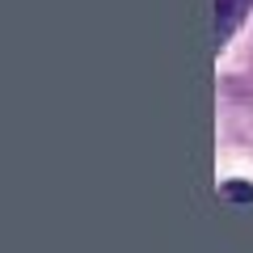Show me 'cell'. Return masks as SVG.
<instances>
[{
    "mask_svg": "<svg viewBox=\"0 0 253 253\" xmlns=\"http://www.w3.org/2000/svg\"><path fill=\"white\" fill-rule=\"evenodd\" d=\"M249 9H253V0H215V46H224L245 26Z\"/></svg>",
    "mask_w": 253,
    "mask_h": 253,
    "instance_id": "6da1fadb",
    "label": "cell"
},
{
    "mask_svg": "<svg viewBox=\"0 0 253 253\" xmlns=\"http://www.w3.org/2000/svg\"><path fill=\"white\" fill-rule=\"evenodd\" d=\"M228 203H253V186H245V181H224V190H219Z\"/></svg>",
    "mask_w": 253,
    "mask_h": 253,
    "instance_id": "7a4b0ae2",
    "label": "cell"
}]
</instances>
